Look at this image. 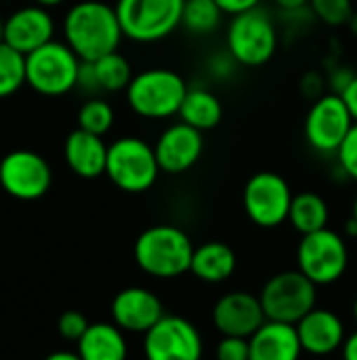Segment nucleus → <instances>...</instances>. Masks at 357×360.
<instances>
[{
    "mask_svg": "<svg viewBox=\"0 0 357 360\" xmlns=\"http://www.w3.org/2000/svg\"><path fill=\"white\" fill-rule=\"evenodd\" d=\"M337 158H339L341 171L349 179L357 181V122L353 124V129L349 131V135L345 137V141L341 143V148L337 152Z\"/></svg>",
    "mask_w": 357,
    "mask_h": 360,
    "instance_id": "obj_31",
    "label": "nucleus"
},
{
    "mask_svg": "<svg viewBox=\"0 0 357 360\" xmlns=\"http://www.w3.org/2000/svg\"><path fill=\"white\" fill-rule=\"evenodd\" d=\"M353 316H356V321H357V297H356V302H353Z\"/></svg>",
    "mask_w": 357,
    "mask_h": 360,
    "instance_id": "obj_43",
    "label": "nucleus"
},
{
    "mask_svg": "<svg viewBox=\"0 0 357 360\" xmlns=\"http://www.w3.org/2000/svg\"><path fill=\"white\" fill-rule=\"evenodd\" d=\"M63 0H34V4H40V6H46V8H50V6H57V4H61Z\"/></svg>",
    "mask_w": 357,
    "mask_h": 360,
    "instance_id": "obj_38",
    "label": "nucleus"
},
{
    "mask_svg": "<svg viewBox=\"0 0 357 360\" xmlns=\"http://www.w3.org/2000/svg\"><path fill=\"white\" fill-rule=\"evenodd\" d=\"M351 27H353V32L357 34V15H353V19H351V23H349Z\"/></svg>",
    "mask_w": 357,
    "mask_h": 360,
    "instance_id": "obj_41",
    "label": "nucleus"
},
{
    "mask_svg": "<svg viewBox=\"0 0 357 360\" xmlns=\"http://www.w3.org/2000/svg\"><path fill=\"white\" fill-rule=\"evenodd\" d=\"M314 15L326 25H347L353 19V0H309Z\"/></svg>",
    "mask_w": 357,
    "mask_h": 360,
    "instance_id": "obj_29",
    "label": "nucleus"
},
{
    "mask_svg": "<svg viewBox=\"0 0 357 360\" xmlns=\"http://www.w3.org/2000/svg\"><path fill=\"white\" fill-rule=\"evenodd\" d=\"M194 245L187 232L160 224L141 232L135 240L137 266L156 278H177L191 270Z\"/></svg>",
    "mask_w": 357,
    "mask_h": 360,
    "instance_id": "obj_2",
    "label": "nucleus"
},
{
    "mask_svg": "<svg viewBox=\"0 0 357 360\" xmlns=\"http://www.w3.org/2000/svg\"><path fill=\"white\" fill-rule=\"evenodd\" d=\"M288 181L271 171L255 173L244 186V211L259 228H278L288 219L292 205Z\"/></svg>",
    "mask_w": 357,
    "mask_h": 360,
    "instance_id": "obj_12",
    "label": "nucleus"
},
{
    "mask_svg": "<svg viewBox=\"0 0 357 360\" xmlns=\"http://www.w3.org/2000/svg\"><path fill=\"white\" fill-rule=\"evenodd\" d=\"M189 86L185 78L168 68H149L133 76L126 93L128 108L147 120L179 116Z\"/></svg>",
    "mask_w": 357,
    "mask_h": 360,
    "instance_id": "obj_3",
    "label": "nucleus"
},
{
    "mask_svg": "<svg viewBox=\"0 0 357 360\" xmlns=\"http://www.w3.org/2000/svg\"><path fill=\"white\" fill-rule=\"evenodd\" d=\"M223 15L215 0H185L181 25L196 36H206L221 25Z\"/></svg>",
    "mask_w": 357,
    "mask_h": 360,
    "instance_id": "obj_26",
    "label": "nucleus"
},
{
    "mask_svg": "<svg viewBox=\"0 0 357 360\" xmlns=\"http://www.w3.org/2000/svg\"><path fill=\"white\" fill-rule=\"evenodd\" d=\"M53 186L48 160L34 150H13L0 160V188L15 200L32 202L42 198Z\"/></svg>",
    "mask_w": 357,
    "mask_h": 360,
    "instance_id": "obj_11",
    "label": "nucleus"
},
{
    "mask_svg": "<svg viewBox=\"0 0 357 360\" xmlns=\"http://www.w3.org/2000/svg\"><path fill=\"white\" fill-rule=\"evenodd\" d=\"M356 118L349 112L341 93L320 95L307 116H305V139L320 154H337L349 131L353 129Z\"/></svg>",
    "mask_w": 357,
    "mask_h": 360,
    "instance_id": "obj_10",
    "label": "nucleus"
},
{
    "mask_svg": "<svg viewBox=\"0 0 357 360\" xmlns=\"http://www.w3.org/2000/svg\"><path fill=\"white\" fill-rule=\"evenodd\" d=\"M351 217L357 221V194H356V200H353V215H351Z\"/></svg>",
    "mask_w": 357,
    "mask_h": 360,
    "instance_id": "obj_42",
    "label": "nucleus"
},
{
    "mask_svg": "<svg viewBox=\"0 0 357 360\" xmlns=\"http://www.w3.org/2000/svg\"><path fill=\"white\" fill-rule=\"evenodd\" d=\"M114 108L105 101V99H99V97H93L88 101H84L78 110V129L82 131H88L93 135H105L109 133V129L114 127Z\"/></svg>",
    "mask_w": 357,
    "mask_h": 360,
    "instance_id": "obj_28",
    "label": "nucleus"
},
{
    "mask_svg": "<svg viewBox=\"0 0 357 360\" xmlns=\"http://www.w3.org/2000/svg\"><path fill=\"white\" fill-rule=\"evenodd\" d=\"M274 2L284 11H299L309 4V0H274Z\"/></svg>",
    "mask_w": 357,
    "mask_h": 360,
    "instance_id": "obj_36",
    "label": "nucleus"
},
{
    "mask_svg": "<svg viewBox=\"0 0 357 360\" xmlns=\"http://www.w3.org/2000/svg\"><path fill=\"white\" fill-rule=\"evenodd\" d=\"M236 253L229 245L210 240L194 249L191 257V274H196L200 281L217 285L227 281L236 272Z\"/></svg>",
    "mask_w": 357,
    "mask_h": 360,
    "instance_id": "obj_22",
    "label": "nucleus"
},
{
    "mask_svg": "<svg viewBox=\"0 0 357 360\" xmlns=\"http://www.w3.org/2000/svg\"><path fill=\"white\" fill-rule=\"evenodd\" d=\"M341 350H343V360H357V331L345 340Z\"/></svg>",
    "mask_w": 357,
    "mask_h": 360,
    "instance_id": "obj_35",
    "label": "nucleus"
},
{
    "mask_svg": "<svg viewBox=\"0 0 357 360\" xmlns=\"http://www.w3.org/2000/svg\"><path fill=\"white\" fill-rule=\"evenodd\" d=\"M95 74H97V82L101 93H118V91H126L130 80H133V68L128 63V59L124 55H120L118 51L103 55L101 59L93 61Z\"/></svg>",
    "mask_w": 357,
    "mask_h": 360,
    "instance_id": "obj_25",
    "label": "nucleus"
},
{
    "mask_svg": "<svg viewBox=\"0 0 357 360\" xmlns=\"http://www.w3.org/2000/svg\"><path fill=\"white\" fill-rule=\"evenodd\" d=\"M185 0H118L116 13L124 38L141 44L168 38L183 19Z\"/></svg>",
    "mask_w": 357,
    "mask_h": 360,
    "instance_id": "obj_6",
    "label": "nucleus"
},
{
    "mask_svg": "<svg viewBox=\"0 0 357 360\" xmlns=\"http://www.w3.org/2000/svg\"><path fill=\"white\" fill-rule=\"evenodd\" d=\"M76 354L82 360H126L128 346L124 331L114 323H93L76 342Z\"/></svg>",
    "mask_w": 357,
    "mask_h": 360,
    "instance_id": "obj_21",
    "label": "nucleus"
},
{
    "mask_svg": "<svg viewBox=\"0 0 357 360\" xmlns=\"http://www.w3.org/2000/svg\"><path fill=\"white\" fill-rule=\"evenodd\" d=\"M179 118L181 122L198 129V131H210L215 129L221 118H223V105L219 101V97L208 91V89H202V86H196V89H189L185 99H183V105L179 110Z\"/></svg>",
    "mask_w": 357,
    "mask_h": 360,
    "instance_id": "obj_23",
    "label": "nucleus"
},
{
    "mask_svg": "<svg viewBox=\"0 0 357 360\" xmlns=\"http://www.w3.org/2000/svg\"><path fill=\"white\" fill-rule=\"evenodd\" d=\"M227 53L238 65H265L278 51V30L267 11L252 8L231 17L227 27Z\"/></svg>",
    "mask_w": 357,
    "mask_h": 360,
    "instance_id": "obj_7",
    "label": "nucleus"
},
{
    "mask_svg": "<svg viewBox=\"0 0 357 360\" xmlns=\"http://www.w3.org/2000/svg\"><path fill=\"white\" fill-rule=\"evenodd\" d=\"M297 264L311 283L332 285L345 274L349 251L341 234L324 228L301 238L297 249Z\"/></svg>",
    "mask_w": 357,
    "mask_h": 360,
    "instance_id": "obj_9",
    "label": "nucleus"
},
{
    "mask_svg": "<svg viewBox=\"0 0 357 360\" xmlns=\"http://www.w3.org/2000/svg\"><path fill=\"white\" fill-rule=\"evenodd\" d=\"M0 42H4V19L0 17Z\"/></svg>",
    "mask_w": 357,
    "mask_h": 360,
    "instance_id": "obj_40",
    "label": "nucleus"
},
{
    "mask_svg": "<svg viewBox=\"0 0 357 360\" xmlns=\"http://www.w3.org/2000/svg\"><path fill=\"white\" fill-rule=\"evenodd\" d=\"M124 38L116 6L101 0H80L63 17V42L82 59L97 61L118 51Z\"/></svg>",
    "mask_w": 357,
    "mask_h": 360,
    "instance_id": "obj_1",
    "label": "nucleus"
},
{
    "mask_svg": "<svg viewBox=\"0 0 357 360\" xmlns=\"http://www.w3.org/2000/svg\"><path fill=\"white\" fill-rule=\"evenodd\" d=\"M316 287L301 270H286L271 276L259 295L267 321L297 325L316 308Z\"/></svg>",
    "mask_w": 357,
    "mask_h": 360,
    "instance_id": "obj_8",
    "label": "nucleus"
},
{
    "mask_svg": "<svg viewBox=\"0 0 357 360\" xmlns=\"http://www.w3.org/2000/svg\"><path fill=\"white\" fill-rule=\"evenodd\" d=\"M215 2L221 6V11H223L225 15L236 17V15H240V13L259 8L263 0H215Z\"/></svg>",
    "mask_w": 357,
    "mask_h": 360,
    "instance_id": "obj_33",
    "label": "nucleus"
},
{
    "mask_svg": "<svg viewBox=\"0 0 357 360\" xmlns=\"http://www.w3.org/2000/svg\"><path fill=\"white\" fill-rule=\"evenodd\" d=\"M217 360H250V342L246 338L223 335L217 344Z\"/></svg>",
    "mask_w": 357,
    "mask_h": 360,
    "instance_id": "obj_32",
    "label": "nucleus"
},
{
    "mask_svg": "<svg viewBox=\"0 0 357 360\" xmlns=\"http://www.w3.org/2000/svg\"><path fill=\"white\" fill-rule=\"evenodd\" d=\"M160 173L156 150L145 139L126 135L109 143L105 175L118 190L128 194L147 192Z\"/></svg>",
    "mask_w": 357,
    "mask_h": 360,
    "instance_id": "obj_5",
    "label": "nucleus"
},
{
    "mask_svg": "<svg viewBox=\"0 0 357 360\" xmlns=\"http://www.w3.org/2000/svg\"><path fill=\"white\" fill-rule=\"evenodd\" d=\"M248 342L250 360H299L303 352L297 325L278 321H265Z\"/></svg>",
    "mask_w": 357,
    "mask_h": 360,
    "instance_id": "obj_20",
    "label": "nucleus"
},
{
    "mask_svg": "<svg viewBox=\"0 0 357 360\" xmlns=\"http://www.w3.org/2000/svg\"><path fill=\"white\" fill-rule=\"evenodd\" d=\"M88 321H86V316L82 314V312H78V310H67V312H63L61 316H59V321H57V331H59V335L63 338V340H67V342H78L84 333H86V329H88Z\"/></svg>",
    "mask_w": 357,
    "mask_h": 360,
    "instance_id": "obj_30",
    "label": "nucleus"
},
{
    "mask_svg": "<svg viewBox=\"0 0 357 360\" xmlns=\"http://www.w3.org/2000/svg\"><path fill=\"white\" fill-rule=\"evenodd\" d=\"M25 82V55L0 42V99L15 95Z\"/></svg>",
    "mask_w": 357,
    "mask_h": 360,
    "instance_id": "obj_27",
    "label": "nucleus"
},
{
    "mask_svg": "<svg viewBox=\"0 0 357 360\" xmlns=\"http://www.w3.org/2000/svg\"><path fill=\"white\" fill-rule=\"evenodd\" d=\"M112 319L126 333H147L164 319V306L156 293L143 287L122 289L112 302Z\"/></svg>",
    "mask_w": 357,
    "mask_h": 360,
    "instance_id": "obj_17",
    "label": "nucleus"
},
{
    "mask_svg": "<svg viewBox=\"0 0 357 360\" xmlns=\"http://www.w3.org/2000/svg\"><path fill=\"white\" fill-rule=\"evenodd\" d=\"M267 321L261 300L246 291H231L223 295L213 308V323L221 335L250 340Z\"/></svg>",
    "mask_w": 357,
    "mask_h": 360,
    "instance_id": "obj_15",
    "label": "nucleus"
},
{
    "mask_svg": "<svg viewBox=\"0 0 357 360\" xmlns=\"http://www.w3.org/2000/svg\"><path fill=\"white\" fill-rule=\"evenodd\" d=\"M330 219V211L326 200L316 194V192H301L295 194L292 205H290V213H288V221L292 224V228L299 234H311L318 230H324L328 226Z\"/></svg>",
    "mask_w": 357,
    "mask_h": 360,
    "instance_id": "obj_24",
    "label": "nucleus"
},
{
    "mask_svg": "<svg viewBox=\"0 0 357 360\" xmlns=\"http://www.w3.org/2000/svg\"><path fill=\"white\" fill-rule=\"evenodd\" d=\"M154 150L162 173L181 175L200 160L204 152V133L179 120L162 131Z\"/></svg>",
    "mask_w": 357,
    "mask_h": 360,
    "instance_id": "obj_14",
    "label": "nucleus"
},
{
    "mask_svg": "<svg viewBox=\"0 0 357 360\" xmlns=\"http://www.w3.org/2000/svg\"><path fill=\"white\" fill-rule=\"evenodd\" d=\"M44 360H82L76 352H53Z\"/></svg>",
    "mask_w": 357,
    "mask_h": 360,
    "instance_id": "obj_37",
    "label": "nucleus"
},
{
    "mask_svg": "<svg viewBox=\"0 0 357 360\" xmlns=\"http://www.w3.org/2000/svg\"><path fill=\"white\" fill-rule=\"evenodd\" d=\"M82 59L59 40L25 55V82L42 97H63L78 86Z\"/></svg>",
    "mask_w": 357,
    "mask_h": 360,
    "instance_id": "obj_4",
    "label": "nucleus"
},
{
    "mask_svg": "<svg viewBox=\"0 0 357 360\" xmlns=\"http://www.w3.org/2000/svg\"><path fill=\"white\" fill-rule=\"evenodd\" d=\"M202 335L183 316H166L143 340L145 360H202Z\"/></svg>",
    "mask_w": 357,
    "mask_h": 360,
    "instance_id": "obj_13",
    "label": "nucleus"
},
{
    "mask_svg": "<svg viewBox=\"0 0 357 360\" xmlns=\"http://www.w3.org/2000/svg\"><path fill=\"white\" fill-rule=\"evenodd\" d=\"M109 146L101 135L74 129L63 143V158L69 171L82 179H97L105 175Z\"/></svg>",
    "mask_w": 357,
    "mask_h": 360,
    "instance_id": "obj_19",
    "label": "nucleus"
},
{
    "mask_svg": "<svg viewBox=\"0 0 357 360\" xmlns=\"http://www.w3.org/2000/svg\"><path fill=\"white\" fill-rule=\"evenodd\" d=\"M297 333L303 352H309L314 356H328L345 344L343 321L335 312L324 308H314L307 316H303L297 323Z\"/></svg>",
    "mask_w": 357,
    "mask_h": 360,
    "instance_id": "obj_18",
    "label": "nucleus"
},
{
    "mask_svg": "<svg viewBox=\"0 0 357 360\" xmlns=\"http://www.w3.org/2000/svg\"><path fill=\"white\" fill-rule=\"evenodd\" d=\"M343 99H345V103H347V108H349V112L353 114V118H356L357 122V74L351 76V80H349V84L343 89Z\"/></svg>",
    "mask_w": 357,
    "mask_h": 360,
    "instance_id": "obj_34",
    "label": "nucleus"
},
{
    "mask_svg": "<svg viewBox=\"0 0 357 360\" xmlns=\"http://www.w3.org/2000/svg\"><path fill=\"white\" fill-rule=\"evenodd\" d=\"M347 234H351V236H357V221L351 217L349 221H347Z\"/></svg>",
    "mask_w": 357,
    "mask_h": 360,
    "instance_id": "obj_39",
    "label": "nucleus"
},
{
    "mask_svg": "<svg viewBox=\"0 0 357 360\" xmlns=\"http://www.w3.org/2000/svg\"><path fill=\"white\" fill-rule=\"evenodd\" d=\"M55 19L46 6L27 4L13 11L4 19V42L15 51L29 55L32 51L55 40Z\"/></svg>",
    "mask_w": 357,
    "mask_h": 360,
    "instance_id": "obj_16",
    "label": "nucleus"
}]
</instances>
